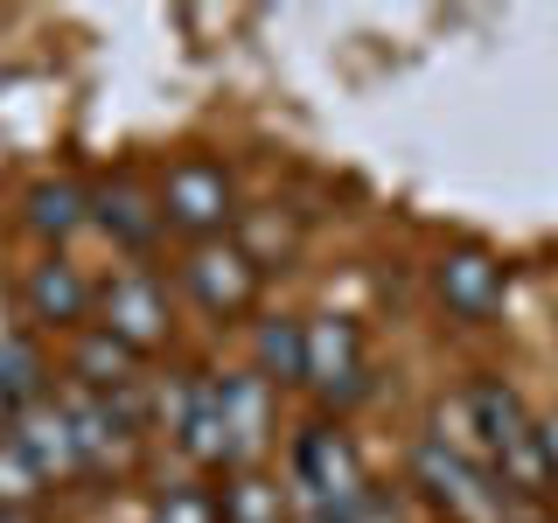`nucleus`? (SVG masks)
Segmentation results:
<instances>
[{
    "instance_id": "f257e3e1",
    "label": "nucleus",
    "mask_w": 558,
    "mask_h": 523,
    "mask_svg": "<svg viewBox=\"0 0 558 523\" xmlns=\"http://www.w3.org/2000/svg\"><path fill=\"white\" fill-rule=\"evenodd\" d=\"M412 482L426 488V502L447 523H537V502H523L488 461H475V453H461L447 440L412 447Z\"/></svg>"
},
{
    "instance_id": "f03ea898",
    "label": "nucleus",
    "mask_w": 558,
    "mask_h": 523,
    "mask_svg": "<svg viewBox=\"0 0 558 523\" xmlns=\"http://www.w3.org/2000/svg\"><path fill=\"white\" fill-rule=\"evenodd\" d=\"M468 412H475V433L488 447V467L517 488L523 502H551V461H545V433L523 412V398L502 377H475L468 384Z\"/></svg>"
},
{
    "instance_id": "7ed1b4c3",
    "label": "nucleus",
    "mask_w": 558,
    "mask_h": 523,
    "mask_svg": "<svg viewBox=\"0 0 558 523\" xmlns=\"http://www.w3.org/2000/svg\"><path fill=\"white\" fill-rule=\"evenodd\" d=\"M293 482L314 496V510H349V502L363 496V461H356V447H349V433L342 426H328V418H314V426L293 433Z\"/></svg>"
},
{
    "instance_id": "20e7f679",
    "label": "nucleus",
    "mask_w": 558,
    "mask_h": 523,
    "mask_svg": "<svg viewBox=\"0 0 558 523\" xmlns=\"http://www.w3.org/2000/svg\"><path fill=\"white\" fill-rule=\"evenodd\" d=\"M154 203H161V231H182V238L209 244L231 223V174L217 161H203V154H189V161L168 168V182H161Z\"/></svg>"
},
{
    "instance_id": "39448f33",
    "label": "nucleus",
    "mask_w": 558,
    "mask_h": 523,
    "mask_svg": "<svg viewBox=\"0 0 558 523\" xmlns=\"http://www.w3.org/2000/svg\"><path fill=\"white\" fill-rule=\"evenodd\" d=\"M98 314H105V336H112L119 349H133V356H154V349L168 342V287L154 272H119L105 279V287L92 293Z\"/></svg>"
},
{
    "instance_id": "423d86ee",
    "label": "nucleus",
    "mask_w": 558,
    "mask_h": 523,
    "mask_svg": "<svg viewBox=\"0 0 558 523\" xmlns=\"http://www.w3.org/2000/svg\"><path fill=\"white\" fill-rule=\"evenodd\" d=\"M258 279H266V266H258L244 244H196L189 252V266H182V287H189V301H196L203 314H217V321H231V314H244L258 301Z\"/></svg>"
},
{
    "instance_id": "0eeeda50",
    "label": "nucleus",
    "mask_w": 558,
    "mask_h": 523,
    "mask_svg": "<svg viewBox=\"0 0 558 523\" xmlns=\"http://www.w3.org/2000/svg\"><path fill=\"white\" fill-rule=\"evenodd\" d=\"M307 391H322L328 405L363 398V336H356V321H342V314L307 321Z\"/></svg>"
},
{
    "instance_id": "6e6552de",
    "label": "nucleus",
    "mask_w": 558,
    "mask_h": 523,
    "mask_svg": "<svg viewBox=\"0 0 558 523\" xmlns=\"http://www.w3.org/2000/svg\"><path fill=\"white\" fill-rule=\"evenodd\" d=\"M63 418H70V440H77V467H84V475L112 467L119 453H126V440H133V412H119L112 398H98V391H77L63 405Z\"/></svg>"
},
{
    "instance_id": "1a4fd4ad",
    "label": "nucleus",
    "mask_w": 558,
    "mask_h": 523,
    "mask_svg": "<svg viewBox=\"0 0 558 523\" xmlns=\"http://www.w3.org/2000/svg\"><path fill=\"white\" fill-rule=\"evenodd\" d=\"M502 287H510V279H502V266H496L488 252H475V244L440 258V301L461 314V321H488V314L502 307Z\"/></svg>"
},
{
    "instance_id": "9d476101",
    "label": "nucleus",
    "mask_w": 558,
    "mask_h": 523,
    "mask_svg": "<svg viewBox=\"0 0 558 523\" xmlns=\"http://www.w3.org/2000/svg\"><path fill=\"white\" fill-rule=\"evenodd\" d=\"M28 314L43 328H84L92 321V287L77 279V266L43 258V266H28Z\"/></svg>"
},
{
    "instance_id": "9b49d317",
    "label": "nucleus",
    "mask_w": 558,
    "mask_h": 523,
    "mask_svg": "<svg viewBox=\"0 0 558 523\" xmlns=\"http://www.w3.org/2000/svg\"><path fill=\"white\" fill-rule=\"evenodd\" d=\"M92 217L105 223V238L126 244V252H147V244L161 238V203L140 196L133 182H105L98 196H92Z\"/></svg>"
},
{
    "instance_id": "f8f14e48",
    "label": "nucleus",
    "mask_w": 558,
    "mask_h": 523,
    "mask_svg": "<svg viewBox=\"0 0 558 523\" xmlns=\"http://www.w3.org/2000/svg\"><path fill=\"white\" fill-rule=\"evenodd\" d=\"M182 447H189V461H203V467H223V461H231V426H223V384H209V377L189 384V398H182Z\"/></svg>"
},
{
    "instance_id": "ddd939ff",
    "label": "nucleus",
    "mask_w": 558,
    "mask_h": 523,
    "mask_svg": "<svg viewBox=\"0 0 558 523\" xmlns=\"http://www.w3.org/2000/svg\"><path fill=\"white\" fill-rule=\"evenodd\" d=\"M14 440H22V453L35 461V475H70L77 467V440H70V418L63 405H43V412H28V426H14Z\"/></svg>"
},
{
    "instance_id": "4468645a",
    "label": "nucleus",
    "mask_w": 558,
    "mask_h": 523,
    "mask_svg": "<svg viewBox=\"0 0 558 523\" xmlns=\"http://www.w3.org/2000/svg\"><path fill=\"white\" fill-rule=\"evenodd\" d=\"M252 349H258V377L266 384H307V321H258V336H252Z\"/></svg>"
},
{
    "instance_id": "2eb2a0df",
    "label": "nucleus",
    "mask_w": 558,
    "mask_h": 523,
    "mask_svg": "<svg viewBox=\"0 0 558 523\" xmlns=\"http://www.w3.org/2000/svg\"><path fill=\"white\" fill-rule=\"evenodd\" d=\"M223 426H231V461H252L266 440V377H223Z\"/></svg>"
},
{
    "instance_id": "dca6fc26",
    "label": "nucleus",
    "mask_w": 558,
    "mask_h": 523,
    "mask_svg": "<svg viewBox=\"0 0 558 523\" xmlns=\"http://www.w3.org/2000/svg\"><path fill=\"white\" fill-rule=\"evenodd\" d=\"M84 217H92V196L77 182H35L28 188V231L35 238H70Z\"/></svg>"
},
{
    "instance_id": "f3484780",
    "label": "nucleus",
    "mask_w": 558,
    "mask_h": 523,
    "mask_svg": "<svg viewBox=\"0 0 558 523\" xmlns=\"http://www.w3.org/2000/svg\"><path fill=\"white\" fill-rule=\"evenodd\" d=\"M70 370L84 377V391H98V398H112V391H126L133 384V349H119L112 336H84L77 342V356H70Z\"/></svg>"
},
{
    "instance_id": "a211bd4d",
    "label": "nucleus",
    "mask_w": 558,
    "mask_h": 523,
    "mask_svg": "<svg viewBox=\"0 0 558 523\" xmlns=\"http://www.w3.org/2000/svg\"><path fill=\"white\" fill-rule=\"evenodd\" d=\"M217 510H223V523H287V502H279V488L258 482V475H238V482L217 496Z\"/></svg>"
},
{
    "instance_id": "6ab92c4d",
    "label": "nucleus",
    "mask_w": 558,
    "mask_h": 523,
    "mask_svg": "<svg viewBox=\"0 0 558 523\" xmlns=\"http://www.w3.org/2000/svg\"><path fill=\"white\" fill-rule=\"evenodd\" d=\"M43 356H35V342H0V398H8V405H35V398H43Z\"/></svg>"
},
{
    "instance_id": "aec40b11",
    "label": "nucleus",
    "mask_w": 558,
    "mask_h": 523,
    "mask_svg": "<svg viewBox=\"0 0 558 523\" xmlns=\"http://www.w3.org/2000/svg\"><path fill=\"white\" fill-rule=\"evenodd\" d=\"M43 475H35V461L22 453V440H0V510H22V502L43 496Z\"/></svg>"
},
{
    "instance_id": "412c9836",
    "label": "nucleus",
    "mask_w": 558,
    "mask_h": 523,
    "mask_svg": "<svg viewBox=\"0 0 558 523\" xmlns=\"http://www.w3.org/2000/svg\"><path fill=\"white\" fill-rule=\"evenodd\" d=\"M154 523H223V510L209 488H168L154 496Z\"/></svg>"
},
{
    "instance_id": "4be33fe9",
    "label": "nucleus",
    "mask_w": 558,
    "mask_h": 523,
    "mask_svg": "<svg viewBox=\"0 0 558 523\" xmlns=\"http://www.w3.org/2000/svg\"><path fill=\"white\" fill-rule=\"evenodd\" d=\"M537 433H545V461H551V502H558V412L537 418Z\"/></svg>"
},
{
    "instance_id": "5701e85b",
    "label": "nucleus",
    "mask_w": 558,
    "mask_h": 523,
    "mask_svg": "<svg viewBox=\"0 0 558 523\" xmlns=\"http://www.w3.org/2000/svg\"><path fill=\"white\" fill-rule=\"evenodd\" d=\"M0 342H14V293H8V279H0Z\"/></svg>"
},
{
    "instance_id": "b1692460",
    "label": "nucleus",
    "mask_w": 558,
    "mask_h": 523,
    "mask_svg": "<svg viewBox=\"0 0 558 523\" xmlns=\"http://www.w3.org/2000/svg\"><path fill=\"white\" fill-rule=\"evenodd\" d=\"M0 440H14V405L0 398Z\"/></svg>"
},
{
    "instance_id": "393cba45",
    "label": "nucleus",
    "mask_w": 558,
    "mask_h": 523,
    "mask_svg": "<svg viewBox=\"0 0 558 523\" xmlns=\"http://www.w3.org/2000/svg\"><path fill=\"white\" fill-rule=\"evenodd\" d=\"M307 523H342V516H328V510H314V516H307Z\"/></svg>"
}]
</instances>
